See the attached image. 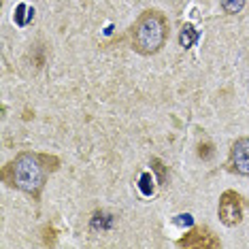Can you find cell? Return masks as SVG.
I'll list each match as a JSON object with an SVG mask.
<instances>
[{
    "mask_svg": "<svg viewBox=\"0 0 249 249\" xmlns=\"http://www.w3.org/2000/svg\"><path fill=\"white\" fill-rule=\"evenodd\" d=\"M58 166L60 160L53 156L21 151L2 168V181L38 200L45 183H47V175L58 171Z\"/></svg>",
    "mask_w": 249,
    "mask_h": 249,
    "instance_id": "6da1fadb",
    "label": "cell"
},
{
    "mask_svg": "<svg viewBox=\"0 0 249 249\" xmlns=\"http://www.w3.org/2000/svg\"><path fill=\"white\" fill-rule=\"evenodd\" d=\"M168 41V19L162 11L147 9L130 28V45L141 55H156Z\"/></svg>",
    "mask_w": 249,
    "mask_h": 249,
    "instance_id": "7a4b0ae2",
    "label": "cell"
},
{
    "mask_svg": "<svg viewBox=\"0 0 249 249\" xmlns=\"http://www.w3.org/2000/svg\"><path fill=\"white\" fill-rule=\"evenodd\" d=\"M217 215L219 222L226 226H239L243 222V198L241 194H236L234 190H226L219 196V205H217Z\"/></svg>",
    "mask_w": 249,
    "mask_h": 249,
    "instance_id": "3957f363",
    "label": "cell"
},
{
    "mask_svg": "<svg viewBox=\"0 0 249 249\" xmlns=\"http://www.w3.org/2000/svg\"><path fill=\"white\" fill-rule=\"evenodd\" d=\"M228 168L236 175L249 177V137H241L230 145Z\"/></svg>",
    "mask_w": 249,
    "mask_h": 249,
    "instance_id": "277c9868",
    "label": "cell"
},
{
    "mask_svg": "<svg viewBox=\"0 0 249 249\" xmlns=\"http://www.w3.org/2000/svg\"><path fill=\"white\" fill-rule=\"evenodd\" d=\"M177 245L190 247V249H215V247H222V241L209 228H194V230H190L183 239H179Z\"/></svg>",
    "mask_w": 249,
    "mask_h": 249,
    "instance_id": "5b68a950",
    "label": "cell"
},
{
    "mask_svg": "<svg viewBox=\"0 0 249 249\" xmlns=\"http://www.w3.org/2000/svg\"><path fill=\"white\" fill-rule=\"evenodd\" d=\"M196 41H198V32L194 30V26H192V24H185L183 28H181V32H179V45H181L183 49H190Z\"/></svg>",
    "mask_w": 249,
    "mask_h": 249,
    "instance_id": "8992f818",
    "label": "cell"
},
{
    "mask_svg": "<svg viewBox=\"0 0 249 249\" xmlns=\"http://www.w3.org/2000/svg\"><path fill=\"white\" fill-rule=\"evenodd\" d=\"M219 4H222L224 13L236 15V13H241L243 11V7L247 4V0H219Z\"/></svg>",
    "mask_w": 249,
    "mask_h": 249,
    "instance_id": "52a82bcc",
    "label": "cell"
},
{
    "mask_svg": "<svg viewBox=\"0 0 249 249\" xmlns=\"http://www.w3.org/2000/svg\"><path fill=\"white\" fill-rule=\"evenodd\" d=\"M151 168L158 173V181L164 183V181H166V166L162 164V160H158V158H151Z\"/></svg>",
    "mask_w": 249,
    "mask_h": 249,
    "instance_id": "ba28073f",
    "label": "cell"
},
{
    "mask_svg": "<svg viewBox=\"0 0 249 249\" xmlns=\"http://www.w3.org/2000/svg\"><path fill=\"white\" fill-rule=\"evenodd\" d=\"M211 154H213V145L211 143H205V145L198 147V156L205 158V160H207V158H211Z\"/></svg>",
    "mask_w": 249,
    "mask_h": 249,
    "instance_id": "9c48e42d",
    "label": "cell"
},
{
    "mask_svg": "<svg viewBox=\"0 0 249 249\" xmlns=\"http://www.w3.org/2000/svg\"><path fill=\"white\" fill-rule=\"evenodd\" d=\"M147 183H149V175H143V177H141V188H143V192H145V194L147 196H149V194H154V185H151V188H149V185H147Z\"/></svg>",
    "mask_w": 249,
    "mask_h": 249,
    "instance_id": "30bf717a",
    "label": "cell"
}]
</instances>
